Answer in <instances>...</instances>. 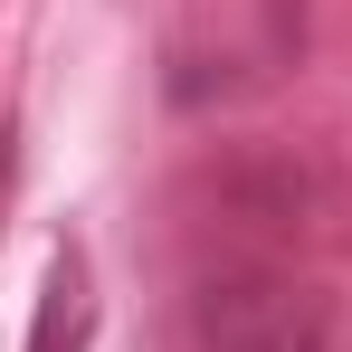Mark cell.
Segmentation results:
<instances>
[{
    "label": "cell",
    "instance_id": "obj_1",
    "mask_svg": "<svg viewBox=\"0 0 352 352\" xmlns=\"http://www.w3.org/2000/svg\"><path fill=\"white\" fill-rule=\"evenodd\" d=\"M181 352H333V295L267 257L200 267L181 305Z\"/></svg>",
    "mask_w": 352,
    "mask_h": 352
}]
</instances>
